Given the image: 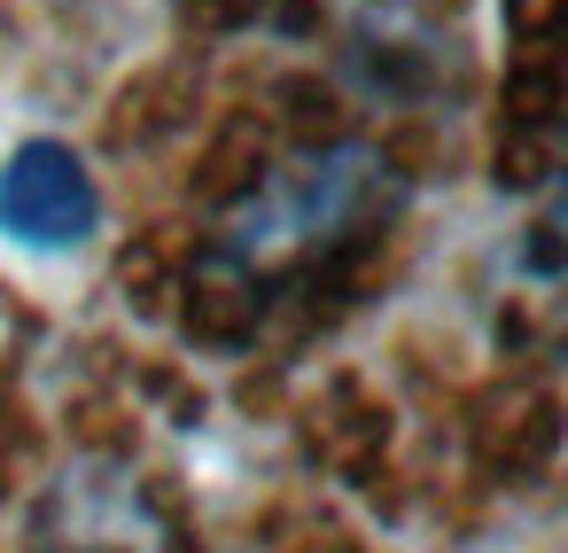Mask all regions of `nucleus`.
<instances>
[{
  "label": "nucleus",
  "instance_id": "obj_1",
  "mask_svg": "<svg viewBox=\"0 0 568 553\" xmlns=\"http://www.w3.org/2000/svg\"><path fill=\"white\" fill-rule=\"evenodd\" d=\"M102 227V188L71 141H17L0 157V234L17 250H79Z\"/></svg>",
  "mask_w": 568,
  "mask_h": 553
}]
</instances>
